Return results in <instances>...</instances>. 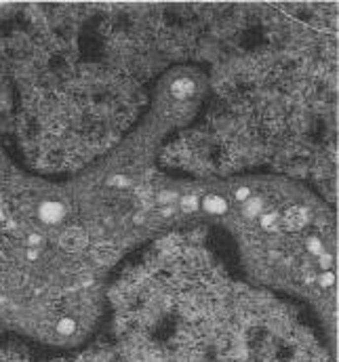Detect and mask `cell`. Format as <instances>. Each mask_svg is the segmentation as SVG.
<instances>
[{"instance_id": "cell-12", "label": "cell", "mask_w": 339, "mask_h": 362, "mask_svg": "<svg viewBox=\"0 0 339 362\" xmlns=\"http://www.w3.org/2000/svg\"><path fill=\"white\" fill-rule=\"evenodd\" d=\"M184 209L186 211H194V209H198V198H194V196H188V198H184Z\"/></svg>"}, {"instance_id": "cell-2", "label": "cell", "mask_w": 339, "mask_h": 362, "mask_svg": "<svg viewBox=\"0 0 339 362\" xmlns=\"http://www.w3.org/2000/svg\"><path fill=\"white\" fill-rule=\"evenodd\" d=\"M64 215H66V207L61 202L46 200L40 204V209H38V217H40L44 223H59L61 219H64Z\"/></svg>"}, {"instance_id": "cell-9", "label": "cell", "mask_w": 339, "mask_h": 362, "mask_svg": "<svg viewBox=\"0 0 339 362\" xmlns=\"http://www.w3.org/2000/svg\"><path fill=\"white\" fill-rule=\"evenodd\" d=\"M307 251L310 253H316V255H322V242L318 240V238H307Z\"/></svg>"}, {"instance_id": "cell-16", "label": "cell", "mask_w": 339, "mask_h": 362, "mask_svg": "<svg viewBox=\"0 0 339 362\" xmlns=\"http://www.w3.org/2000/svg\"><path fill=\"white\" fill-rule=\"evenodd\" d=\"M175 198H177V196L173 194V192H164V194H160V200H162V202H169V200H175Z\"/></svg>"}, {"instance_id": "cell-5", "label": "cell", "mask_w": 339, "mask_h": 362, "mask_svg": "<svg viewBox=\"0 0 339 362\" xmlns=\"http://www.w3.org/2000/svg\"><path fill=\"white\" fill-rule=\"evenodd\" d=\"M93 255H95V259H97V261H101V263H114L116 257H118V251L112 245H101V247L95 249V253H93Z\"/></svg>"}, {"instance_id": "cell-6", "label": "cell", "mask_w": 339, "mask_h": 362, "mask_svg": "<svg viewBox=\"0 0 339 362\" xmlns=\"http://www.w3.org/2000/svg\"><path fill=\"white\" fill-rule=\"evenodd\" d=\"M202 207L207 209L209 213L219 215V213H224V211L227 209V202L222 198V196H207V198L202 200Z\"/></svg>"}, {"instance_id": "cell-8", "label": "cell", "mask_w": 339, "mask_h": 362, "mask_svg": "<svg viewBox=\"0 0 339 362\" xmlns=\"http://www.w3.org/2000/svg\"><path fill=\"white\" fill-rule=\"evenodd\" d=\"M262 207H264V202L259 200V198H249L247 200V207H244V213H247L249 217H257L259 211H262Z\"/></svg>"}, {"instance_id": "cell-11", "label": "cell", "mask_w": 339, "mask_h": 362, "mask_svg": "<svg viewBox=\"0 0 339 362\" xmlns=\"http://www.w3.org/2000/svg\"><path fill=\"white\" fill-rule=\"evenodd\" d=\"M318 282H320V287H331L335 282V274L331 272V270H327L325 274H322V276L318 278Z\"/></svg>"}, {"instance_id": "cell-14", "label": "cell", "mask_w": 339, "mask_h": 362, "mask_svg": "<svg viewBox=\"0 0 339 362\" xmlns=\"http://www.w3.org/2000/svg\"><path fill=\"white\" fill-rule=\"evenodd\" d=\"M249 194H251V192L247 190V187H240V190L236 192V200H244V202H247V200H249Z\"/></svg>"}, {"instance_id": "cell-4", "label": "cell", "mask_w": 339, "mask_h": 362, "mask_svg": "<svg viewBox=\"0 0 339 362\" xmlns=\"http://www.w3.org/2000/svg\"><path fill=\"white\" fill-rule=\"evenodd\" d=\"M171 93L175 95L177 99H186L190 97L194 93V82L192 80H186V78H181V80H175L171 86Z\"/></svg>"}, {"instance_id": "cell-17", "label": "cell", "mask_w": 339, "mask_h": 362, "mask_svg": "<svg viewBox=\"0 0 339 362\" xmlns=\"http://www.w3.org/2000/svg\"><path fill=\"white\" fill-rule=\"evenodd\" d=\"M38 242H40V236H38V234L30 236V245H38Z\"/></svg>"}, {"instance_id": "cell-7", "label": "cell", "mask_w": 339, "mask_h": 362, "mask_svg": "<svg viewBox=\"0 0 339 362\" xmlns=\"http://www.w3.org/2000/svg\"><path fill=\"white\" fill-rule=\"evenodd\" d=\"M74 330H76V322H74L72 318H61V320L57 322V333H59V335L68 337V335H72Z\"/></svg>"}, {"instance_id": "cell-13", "label": "cell", "mask_w": 339, "mask_h": 362, "mask_svg": "<svg viewBox=\"0 0 339 362\" xmlns=\"http://www.w3.org/2000/svg\"><path fill=\"white\" fill-rule=\"evenodd\" d=\"M110 185H118V187H124V185H129V179H124V177H112L110 179Z\"/></svg>"}, {"instance_id": "cell-15", "label": "cell", "mask_w": 339, "mask_h": 362, "mask_svg": "<svg viewBox=\"0 0 339 362\" xmlns=\"http://www.w3.org/2000/svg\"><path fill=\"white\" fill-rule=\"evenodd\" d=\"M320 265H322V270H329V265H331V255H327V253H322L320 255Z\"/></svg>"}, {"instance_id": "cell-1", "label": "cell", "mask_w": 339, "mask_h": 362, "mask_svg": "<svg viewBox=\"0 0 339 362\" xmlns=\"http://www.w3.org/2000/svg\"><path fill=\"white\" fill-rule=\"evenodd\" d=\"M59 245L66 251H80L86 247V234L80 230V227H68V230L61 234Z\"/></svg>"}, {"instance_id": "cell-18", "label": "cell", "mask_w": 339, "mask_h": 362, "mask_svg": "<svg viewBox=\"0 0 339 362\" xmlns=\"http://www.w3.org/2000/svg\"><path fill=\"white\" fill-rule=\"evenodd\" d=\"M2 219H4V215H2V207H0V221H2Z\"/></svg>"}, {"instance_id": "cell-10", "label": "cell", "mask_w": 339, "mask_h": 362, "mask_svg": "<svg viewBox=\"0 0 339 362\" xmlns=\"http://www.w3.org/2000/svg\"><path fill=\"white\" fill-rule=\"evenodd\" d=\"M276 223H278V215L270 213V215H264V217H262V225L265 227V230H274Z\"/></svg>"}, {"instance_id": "cell-3", "label": "cell", "mask_w": 339, "mask_h": 362, "mask_svg": "<svg viewBox=\"0 0 339 362\" xmlns=\"http://www.w3.org/2000/svg\"><path fill=\"white\" fill-rule=\"evenodd\" d=\"M305 221H307V209H303V207H293V209H289L287 211V215H285V225H287V230H299V227H303L305 225Z\"/></svg>"}]
</instances>
